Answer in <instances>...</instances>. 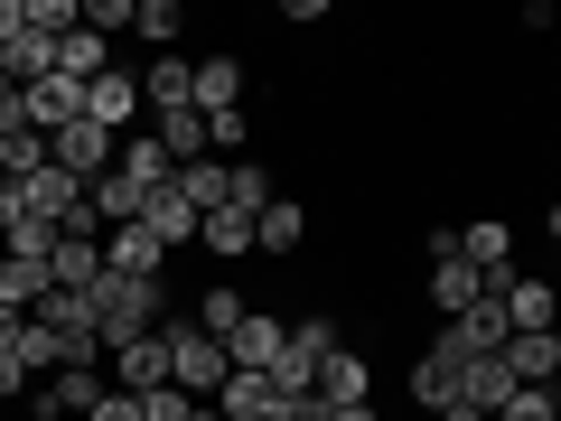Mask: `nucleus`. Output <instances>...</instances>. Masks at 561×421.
<instances>
[{"label": "nucleus", "mask_w": 561, "mask_h": 421, "mask_svg": "<svg viewBox=\"0 0 561 421\" xmlns=\"http://www.w3.org/2000/svg\"><path fill=\"white\" fill-rule=\"evenodd\" d=\"M94 402H103L94 365H57V375H38V384H28V412H38V421H66V412H94Z\"/></svg>", "instance_id": "5"}, {"label": "nucleus", "mask_w": 561, "mask_h": 421, "mask_svg": "<svg viewBox=\"0 0 561 421\" xmlns=\"http://www.w3.org/2000/svg\"><path fill=\"white\" fill-rule=\"evenodd\" d=\"M179 0H131V38H150V47H160V57H169V47H179Z\"/></svg>", "instance_id": "25"}, {"label": "nucleus", "mask_w": 561, "mask_h": 421, "mask_svg": "<svg viewBox=\"0 0 561 421\" xmlns=\"http://www.w3.org/2000/svg\"><path fill=\"white\" fill-rule=\"evenodd\" d=\"M496 421H561V402L542 394V384H515V394L496 402Z\"/></svg>", "instance_id": "30"}, {"label": "nucleus", "mask_w": 561, "mask_h": 421, "mask_svg": "<svg viewBox=\"0 0 561 421\" xmlns=\"http://www.w3.org/2000/svg\"><path fill=\"white\" fill-rule=\"evenodd\" d=\"M225 169H234V160H187V169H169V187H179L197 216H216V206H225Z\"/></svg>", "instance_id": "21"}, {"label": "nucleus", "mask_w": 561, "mask_h": 421, "mask_svg": "<svg viewBox=\"0 0 561 421\" xmlns=\"http://www.w3.org/2000/svg\"><path fill=\"white\" fill-rule=\"evenodd\" d=\"M309 243V206H290V197H272L253 216V253H300Z\"/></svg>", "instance_id": "17"}, {"label": "nucleus", "mask_w": 561, "mask_h": 421, "mask_svg": "<svg viewBox=\"0 0 561 421\" xmlns=\"http://www.w3.org/2000/svg\"><path fill=\"white\" fill-rule=\"evenodd\" d=\"M496 365H505L515 384H542V394H552V375H561V338H552V328H534V338H505Z\"/></svg>", "instance_id": "13"}, {"label": "nucleus", "mask_w": 561, "mask_h": 421, "mask_svg": "<svg viewBox=\"0 0 561 421\" xmlns=\"http://www.w3.org/2000/svg\"><path fill=\"white\" fill-rule=\"evenodd\" d=\"M113 394H169V338L150 328V338L113 346Z\"/></svg>", "instance_id": "8"}, {"label": "nucleus", "mask_w": 561, "mask_h": 421, "mask_svg": "<svg viewBox=\"0 0 561 421\" xmlns=\"http://www.w3.org/2000/svg\"><path fill=\"white\" fill-rule=\"evenodd\" d=\"M113 169H122V179H140V187H169V150H160V140H150V132H122Z\"/></svg>", "instance_id": "23"}, {"label": "nucleus", "mask_w": 561, "mask_h": 421, "mask_svg": "<svg viewBox=\"0 0 561 421\" xmlns=\"http://www.w3.org/2000/svg\"><path fill=\"white\" fill-rule=\"evenodd\" d=\"M449 394H459V402H478V412L496 421V402L515 394V375H505L496 356H468V365H449Z\"/></svg>", "instance_id": "15"}, {"label": "nucleus", "mask_w": 561, "mask_h": 421, "mask_svg": "<svg viewBox=\"0 0 561 421\" xmlns=\"http://www.w3.org/2000/svg\"><path fill=\"white\" fill-rule=\"evenodd\" d=\"M76 197H84V187L66 179V169H38V179H20V206H28V216H38V225H57L66 206H76Z\"/></svg>", "instance_id": "22"}, {"label": "nucleus", "mask_w": 561, "mask_h": 421, "mask_svg": "<svg viewBox=\"0 0 561 421\" xmlns=\"http://www.w3.org/2000/svg\"><path fill=\"white\" fill-rule=\"evenodd\" d=\"M309 394H319V412H346V402H365V394H375V375H365V356H356V346H337V356H328L319 375H309Z\"/></svg>", "instance_id": "12"}, {"label": "nucleus", "mask_w": 561, "mask_h": 421, "mask_svg": "<svg viewBox=\"0 0 561 421\" xmlns=\"http://www.w3.org/2000/svg\"><path fill=\"white\" fill-rule=\"evenodd\" d=\"M103 272L160 281V272H169V253H160V235H150V225H113V235H103Z\"/></svg>", "instance_id": "10"}, {"label": "nucleus", "mask_w": 561, "mask_h": 421, "mask_svg": "<svg viewBox=\"0 0 561 421\" xmlns=\"http://www.w3.org/2000/svg\"><path fill=\"white\" fill-rule=\"evenodd\" d=\"M412 402H431V412H440V402H449V365L421 356V365H412Z\"/></svg>", "instance_id": "32"}, {"label": "nucleus", "mask_w": 561, "mask_h": 421, "mask_svg": "<svg viewBox=\"0 0 561 421\" xmlns=\"http://www.w3.org/2000/svg\"><path fill=\"white\" fill-rule=\"evenodd\" d=\"M272 356H280V319L272 309H243L234 338H225V365H234V375H272Z\"/></svg>", "instance_id": "9"}, {"label": "nucleus", "mask_w": 561, "mask_h": 421, "mask_svg": "<svg viewBox=\"0 0 561 421\" xmlns=\"http://www.w3.org/2000/svg\"><path fill=\"white\" fill-rule=\"evenodd\" d=\"M28 319L57 338V365H94L103 338H94V300L84 291H47V300H28Z\"/></svg>", "instance_id": "3"}, {"label": "nucleus", "mask_w": 561, "mask_h": 421, "mask_svg": "<svg viewBox=\"0 0 561 421\" xmlns=\"http://www.w3.org/2000/svg\"><path fill=\"white\" fill-rule=\"evenodd\" d=\"M84 421H140V394H103V402H94Z\"/></svg>", "instance_id": "34"}, {"label": "nucleus", "mask_w": 561, "mask_h": 421, "mask_svg": "<svg viewBox=\"0 0 561 421\" xmlns=\"http://www.w3.org/2000/svg\"><path fill=\"white\" fill-rule=\"evenodd\" d=\"M225 206H234V216H262V206H272V169L234 160V169H225Z\"/></svg>", "instance_id": "24"}, {"label": "nucleus", "mask_w": 561, "mask_h": 421, "mask_svg": "<svg viewBox=\"0 0 561 421\" xmlns=\"http://www.w3.org/2000/svg\"><path fill=\"white\" fill-rule=\"evenodd\" d=\"M234 319H243V291H234V281H216V291H206V300H197V328H206V338H234Z\"/></svg>", "instance_id": "27"}, {"label": "nucleus", "mask_w": 561, "mask_h": 421, "mask_svg": "<svg viewBox=\"0 0 561 421\" xmlns=\"http://www.w3.org/2000/svg\"><path fill=\"white\" fill-rule=\"evenodd\" d=\"M76 29H94V38L113 47L122 29H131V0H76Z\"/></svg>", "instance_id": "28"}, {"label": "nucleus", "mask_w": 561, "mask_h": 421, "mask_svg": "<svg viewBox=\"0 0 561 421\" xmlns=\"http://www.w3.org/2000/svg\"><path fill=\"white\" fill-rule=\"evenodd\" d=\"M113 150H122V140L94 132V122H66V132H47V169H66L76 187H94L103 169H113Z\"/></svg>", "instance_id": "4"}, {"label": "nucleus", "mask_w": 561, "mask_h": 421, "mask_svg": "<svg viewBox=\"0 0 561 421\" xmlns=\"http://www.w3.org/2000/svg\"><path fill=\"white\" fill-rule=\"evenodd\" d=\"M150 140H160V150H169V169L206 160V113H160V122H150Z\"/></svg>", "instance_id": "20"}, {"label": "nucleus", "mask_w": 561, "mask_h": 421, "mask_svg": "<svg viewBox=\"0 0 561 421\" xmlns=\"http://www.w3.org/2000/svg\"><path fill=\"white\" fill-rule=\"evenodd\" d=\"M160 338H169V384H179L187 402H206L225 375H234V365H225V346L206 338V328H179V319H160Z\"/></svg>", "instance_id": "2"}, {"label": "nucleus", "mask_w": 561, "mask_h": 421, "mask_svg": "<svg viewBox=\"0 0 561 421\" xmlns=\"http://www.w3.org/2000/svg\"><path fill=\"white\" fill-rule=\"evenodd\" d=\"M197 113H243V66L234 57H197Z\"/></svg>", "instance_id": "18"}, {"label": "nucleus", "mask_w": 561, "mask_h": 421, "mask_svg": "<svg viewBox=\"0 0 561 421\" xmlns=\"http://www.w3.org/2000/svg\"><path fill=\"white\" fill-rule=\"evenodd\" d=\"M20 29H28V20H20V0H0V47L20 38Z\"/></svg>", "instance_id": "36"}, {"label": "nucleus", "mask_w": 561, "mask_h": 421, "mask_svg": "<svg viewBox=\"0 0 561 421\" xmlns=\"http://www.w3.org/2000/svg\"><path fill=\"white\" fill-rule=\"evenodd\" d=\"M0 253H20V262H47V253H57V225L20 216V225H10V235H0Z\"/></svg>", "instance_id": "29"}, {"label": "nucleus", "mask_w": 561, "mask_h": 421, "mask_svg": "<svg viewBox=\"0 0 561 421\" xmlns=\"http://www.w3.org/2000/svg\"><path fill=\"white\" fill-rule=\"evenodd\" d=\"M187 94H197V66H187L179 47H169V57H150V66H140V113H150V122H160V113H197V103H187Z\"/></svg>", "instance_id": "7"}, {"label": "nucleus", "mask_w": 561, "mask_h": 421, "mask_svg": "<svg viewBox=\"0 0 561 421\" xmlns=\"http://www.w3.org/2000/svg\"><path fill=\"white\" fill-rule=\"evenodd\" d=\"M140 225L160 235V253H179V243H197V206H187L179 187H150V206H140Z\"/></svg>", "instance_id": "16"}, {"label": "nucleus", "mask_w": 561, "mask_h": 421, "mask_svg": "<svg viewBox=\"0 0 561 421\" xmlns=\"http://www.w3.org/2000/svg\"><path fill=\"white\" fill-rule=\"evenodd\" d=\"M84 122L122 140V132H131V122H140V76H122V66H103V76L84 84Z\"/></svg>", "instance_id": "6"}, {"label": "nucleus", "mask_w": 561, "mask_h": 421, "mask_svg": "<svg viewBox=\"0 0 561 421\" xmlns=\"http://www.w3.org/2000/svg\"><path fill=\"white\" fill-rule=\"evenodd\" d=\"M206 402H216L225 421H280V384L272 375H225Z\"/></svg>", "instance_id": "14"}, {"label": "nucleus", "mask_w": 561, "mask_h": 421, "mask_svg": "<svg viewBox=\"0 0 561 421\" xmlns=\"http://www.w3.org/2000/svg\"><path fill=\"white\" fill-rule=\"evenodd\" d=\"M179 421H225V412H216V402H187V412H179Z\"/></svg>", "instance_id": "37"}, {"label": "nucleus", "mask_w": 561, "mask_h": 421, "mask_svg": "<svg viewBox=\"0 0 561 421\" xmlns=\"http://www.w3.org/2000/svg\"><path fill=\"white\" fill-rule=\"evenodd\" d=\"M468 300H486V281L478 272H468V262L459 253H449V262H431V309H440V319H459V309Z\"/></svg>", "instance_id": "19"}, {"label": "nucleus", "mask_w": 561, "mask_h": 421, "mask_svg": "<svg viewBox=\"0 0 561 421\" xmlns=\"http://www.w3.org/2000/svg\"><path fill=\"white\" fill-rule=\"evenodd\" d=\"M459 262L486 281V291H496V281H515V235H505L496 216H486V225H468V235H459Z\"/></svg>", "instance_id": "11"}, {"label": "nucleus", "mask_w": 561, "mask_h": 421, "mask_svg": "<svg viewBox=\"0 0 561 421\" xmlns=\"http://www.w3.org/2000/svg\"><path fill=\"white\" fill-rule=\"evenodd\" d=\"M197 243H206V253H253V216L216 206V216H197Z\"/></svg>", "instance_id": "26"}, {"label": "nucleus", "mask_w": 561, "mask_h": 421, "mask_svg": "<svg viewBox=\"0 0 561 421\" xmlns=\"http://www.w3.org/2000/svg\"><path fill=\"white\" fill-rule=\"evenodd\" d=\"M28 384H38V375H28V365L0 346V402H28Z\"/></svg>", "instance_id": "33"}, {"label": "nucleus", "mask_w": 561, "mask_h": 421, "mask_svg": "<svg viewBox=\"0 0 561 421\" xmlns=\"http://www.w3.org/2000/svg\"><path fill=\"white\" fill-rule=\"evenodd\" d=\"M20 20L38 29V38H66V29H76V0H20Z\"/></svg>", "instance_id": "31"}, {"label": "nucleus", "mask_w": 561, "mask_h": 421, "mask_svg": "<svg viewBox=\"0 0 561 421\" xmlns=\"http://www.w3.org/2000/svg\"><path fill=\"white\" fill-rule=\"evenodd\" d=\"M431 421H486V412H478V402H459V394H449V402H440Z\"/></svg>", "instance_id": "35"}, {"label": "nucleus", "mask_w": 561, "mask_h": 421, "mask_svg": "<svg viewBox=\"0 0 561 421\" xmlns=\"http://www.w3.org/2000/svg\"><path fill=\"white\" fill-rule=\"evenodd\" d=\"M84 300H94V338H103V356H113V346L150 338V328L169 319V281H131V272H103L94 291H84Z\"/></svg>", "instance_id": "1"}]
</instances>
